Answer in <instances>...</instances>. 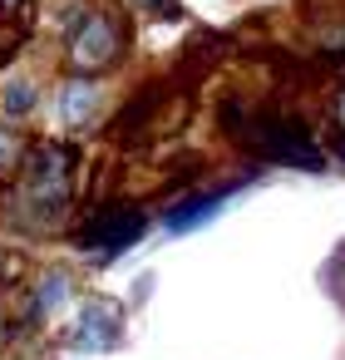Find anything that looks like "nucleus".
Wrapping results in <instances>:
<instances>
[{
	"mask_svg": "<svg viewBox=\"0 0 345 360\" xmlns=\"http://www.w3.org/2000/svg\"><path fill=\"white\" fill-rule=\"evenodd\" d=\"M143 227H148V217H143V212H134V207H109V212H94V217L84 222V232H79V247L119 252V247L138 242V237H143Z\"/></svg>",
	"mask_w": 345,
	"mask_h": 360,
	"instance_id": "1",
	"label": "nucleus"
},
{
	"mask_svg": "<svg viewBox=\"0 0 345 360\" xmlns=\"http://www.w3.org/2000/svg\"><path fill=\"white\" fill-rule=\"evenodd\" d=\"M119 335H124V321H119V311L109 301H94V306L79 311V326H74V345L79 350H114Z\"/></svg>",
	"mask_w": 345,
	"mask_h": 360,
	"instance_id": "3",
	"label": "nucleus"
},
{
	"mask_svg": "<svg viewBox=\"0 0 345 360\" xmlns=\"http://www.w3.org/2000/svg\"><path fill=\"white\" fill-rule=\"evenodd\" d=\"M252 143L256 148H266L276 163H301V168H320V158H315V148L306 143V134L301 129H291V124H276V119H256L252 124Z\"/></svg>",
	"mask_w": 345,
	"mask_h": 360,
	"instance_id": "2",
	"label": "nucleus"
},
{
	"mask_svg": "<svg viewBox=\"0 0 345 360\" xmlns=\"http://www.w3.org/2000/svg\"><path fill=\"white\" fill-rule=\"evenodd\" d=\"M6 104H11V114H25V109L35 104V89H30V84H15V89L6 94Z\"/></svg>",
	"mask_w": 345,
	"mask_h": 360,
	"instance_id": "8",
	"label": "nucleus"
},
{
	"mask_svg": "<svg viewBox=\"0 0 345 360\" xmlns=\"http://www.w3.org/2000/svg\"><path fill=\"white\" fill-rule=\"evenodd\" d=\"M340 124H345V104H340Z\"/></svg>",
	"mask_w": 345,
	"mask_h": 360,
	"instance_id": "10",
	"label": "nucleus"
},
{
	"mask_svg": "<svg viewBox=\"0 0 345 360\" xmlns=\"http://www.w3.org/2000/svg\"><path fill=\"white\" fill-rule=\"evenodd\" d=\"M143 11H153V15H173L178 11V0H138Z\"/></svg>",
	"mask_w": 345,
	"mask_h": 360,
	"instance_id": "9",
	"label": "nucleus"
},
{
	"mask_svg": "<svg viewBox=\"0 0 345 360\" xmlns=\"http://www.w3.org/2000/svg\"><path fill=\"white\" fill-rule=\"evenodd\" d=\"M114 50H119V35H114V25L104 20V15H89L84 25H79V35H74V65H109L114 60Z\"/></svg>",
	"mask_w": 345,
	"mask_h": 360,
	"instance_id": "4",
	"label": "nucleus"
},
{
	"mask_svg": "<svg viewBox=\"0 0 345 360\" xmlns=\"http://www.w3.org/2000/svg\"><path fill=\"white\" fill-rule=\"evenodd\" d=\"M222 202H227V193H222V198H197V202H183L178 212H168V232H188V227H197V222L217 217V212H222Z\"/></svg>",
	"mask_w": 345,
	"mask_h": 360,
	"instance_id": "5",
	"label": "nucleus"
},
{
	"mask_svg": "<svg viewBox=\"0 0 345 360\" xmlns=\"http://www.w3.org/2000/svg\"><path fill=\"white\" fill-rule=\"evenodd\" d=\"M0 6H15V0H0Z\"/></svg>",
	"mask_w": 345,
	"mask_h": 360,
	"instance_id": "11",
	"label": "nucleus"
},
{
	"mask_svg": "<svg viewBox=\"0 0 345 360\" xmlns=\"http://www.w3.org/2000/svg\"><path fill=\"white\" fill-rule=\"evenodd\" d=\"M70 296V281L65 276H45V286H40V311L50 306V301H65Z\"/></svg>",
	"mask_w": 345,
	"mask_h": 360,
	"instance_id": "7",
	"label": "nucleus"
},
{
	"mask_svg": "<svg viewBox=\"0 0 345 360\" xmlns=\"http://www.w3.org/2000/svg\"><path fill=\"white\" fill-rule=\"evenodd\" d=\"M89 109H94V84H70V89H65V119L79 124Z\"/></svg>",
	"mask_w": 345,
	"mask_h": 360,
	"instance_id": "6",
	"label": "nucleus"
}]
</instances>
